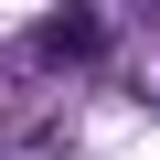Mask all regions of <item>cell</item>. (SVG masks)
<instances>
[{"label": "cell", "mask_w": 160, "mask_h": 160, "mask_svg": "<svg viewBox=\"0 0 160 160\" xmlns=\"http://www.w3.org/2000/svg\"><path fill=\"white\" fill-rule=\"evenodd\" d=\"M96 53H107V11H96V0H64V11L32 22V64H53V75L96 64Z\"/></svg>", "instance_id": "1"}]
</instances>
